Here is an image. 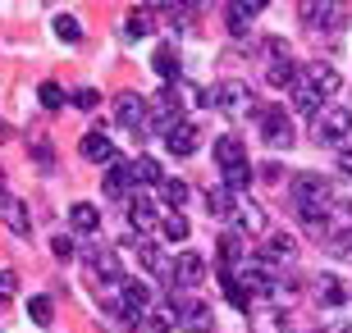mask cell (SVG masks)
<instances>
[{
  "label": "cell",
  "mask_w": 352,
  "mask_h": 333,
  "mask_svg": "<svg viewBox=\"0 0 352 333\" xmlns=\"http://www.w3.org/2000/svg\"><path fill=\"white\" fill-rule=\"evenodd\" d=\"M293 196H298V210L307 219V229L325 233L329 229V205H334V192H329V183L320 174H298L293 179Z\"/></svg>",
  "instance_id": "cell-1"
},
{
  "label": "cell",
  "mask_w": 352,
  "mask_h": 333,
  "mask_svg": "<svg viewBox=\"0 0 352 333\" xmlns=\"http://www.w3.org/2000/svg\"><path fill=\"white\" fill-rule=\"evenodd\" d=\"M183 124V115H179V96H174V87H160V96L151 101V115H146V128L142 133H151V137H170L174 128Z\"/></svg>",
  "instance_id": "cell-2"
},
{
  "label": "cell",
  "mask_w": 352,
  "mask_h": 333,
  "mask_svg": "<svg viewBox=\"0 0 352 333\" xmlns=\"http://www.w3.org/2000/svg\"><path fill=\"white\" fill-rule=\"evenodd\" d=\"M311 128H316V141L339 146V141L352 137V110H343V105H320V115L311 119Z\"/></svg>",
  "instance_id": "cell-3"
},
{
  "label": "cell",
  "mask_w": 352,
  "mask_h": 333,
  "mask_svg": "<svg viewBox=\"0 0 352 333\" xmlns=\"http://www.w3.org/2000/svg\"><path fill=\"white\" fill-rule=\"evenodd\" d=\"M210 105L224 110V115H252V110H256V105H252V87L248 82H234V78L210 87Z\"/></svg>",
  "instance_id": "cell-4"
},
{
  "label": "cell",
  "mask_w": 352,
  "mask_h": 333,
  "mask_svg": "<svg viewBox=\"0 0 352 333\" xmlns=\"http://www.w3.org/2000/svg\"><path fill=\"white\" fill-rule=\"evenodd\" d=\"M234 283H243L248 292H270V288H274L270 260H265V256H248V260H243V265L234 269Z\"/></svg>",
  "instance_id": "cell-5"
},
{
  "label": "cell",
  "mask_w": 352,
  "mask_h": 333,
  "mask_svg": "<svg viewBox=\"0 0 352 333\" xmlns=\"http://www.w3.org/2000/svg\"><path fill=\"white\" fill-rule=\"evenodd\" d=\"M261 137L270 141V146H279V151H288L293 146V119L279 110V105H270V110H261Z\"/></svg>",
  "instance_id": "cell-6"
},
{
  "label": "cell",
  "mask_w": 352,
  "mask_h": 333,
  "mask_svg": "<svg viewBox=\"0 0 352 333\" xmlns=\"http://www.w3.org/2000/svg\"><path fill=\"white\" fill-rule=\"evenodd\" d=\"M146 110H151V101H142L138 91H124L115 101V124L119 128H146Z\"/></svg>",
  "instance_id": "cell-7"
},
{
  "label": "cell",
  "mask_w": 352,
  "mask_h": 333,
  "mask_svg": "<svg viewBox=\"0 0 352 333\" xmlns=\"http://www.w3.org/2000/svg\"><path fill=\"white\" fill-rule=\"evenodd\" d=\"M307 82L316 87L320 101H329V96H339V91H343V73L334 65H325V60H320V65H307Z\"/></svg>",
  "instance_id": "cell-8"
},
{
  "label": "cell",
  "mask_w": 352,
  "mask_h": 333,
  "mask_svg": "<svg viewBox=\"0 0 352 333\" xmlns=\"http://www.w3.org/2000/svg\"><path fill=\"white\" fill-rule=\"evenodd\" d=\"M316 301L329 306V310H339V306H348V301H352V292L343 288L339 274H320V279H316Z\"/></svg>",
  "instance_id": "cell-9"
},
{
  "label": "cell",
  "mask_w": 352,
  "mask_h": 333,
  "mask_svg": "<svg viewBox=\"0 0 352 333\" xmlns=\"http://www.w3.org/2000/svg\"><path fill=\"white\" fill-rule=\"evenodd\" d=\"M87 265L96 269V274H101V279L110 283V288H115V283H124V269H119L115 246H91V251H87Z\"/></svg>",
  "instance_id": "cell-10"
},
{
  "label": "cell",
  "mask_w": 352,
  "mask_h": 333,
  "mask_svg": "<svg viewBox=\"0 0 352 333\" xmlns=\"http://www.w3.org/2000/svg\"><path fill=\"white\" fill-rule=\"evenodd\" d=\"M302 23L334 32V27H343V5H302Z\"/></svg>",
  "instance_id": "cell-11"
},
{
  "label": "cell",
  "mask_w": 352,
  "mask_h": 333,
  "mask_svg": "<svg viewBox=\"0 0 352 333\" xmlns=\"http://www.w3.org/2000/svg\"><path fill=\"white\" fill-rule=\"evenodd\" d=\"M174 283H179V288H197V283H201V274H206V260L197 256V251H183L179 260H174Z\"/></svg>",
  "instance_id": "cell-12"
},
{
  "label": "cell",
  "mask_w": 352,
  "mask_h": 333,
  "mask_svg": "<svg viewBox=\"0 0 352 333\" xmlns=\"http://www.w3.org/2000/svg\"><path fill=\"white\" fill-rule=\"evenodd\" d=\"M78 151H82V160H96V165H115V141L105 137V133H96V128L82 137Z\"/></svg>",
  "instance_id": "cell-13"
},
{
  "label": "cell",
  "mask_w": 352,
  "mask_h": 333,
  "mask_svg": "<svg viewBox=\"0 0 352 333\" xmlns=\"http://www.w3.org/2000/svg\"><path fill=\"white\" fill-rule=\"evenodd\" d=\"M105 196H124L133 187V160H115V165L105 169Z\"/></svg>",
  "instance_id": "cell-14"
},
{
  "label": "cell",
  "mask_w": 352,
  "mask_h": 333,
  "mask_svg": "<svg viewBox=\"0 0 352 333\" xmlns=\"http://www.w3.org/2000/svg\"><path fill=\"white\" fill-rule=\"evenodd\" d=\"M288 101H293V110H298V115H311V119L320 115V96H316V87L307 82V78H298V82H293Z\"/></svg>",
  "instance_id": "cell-15"
},
{
  "label": "cell",
  "mask_w": 352,
  "mask_h": 333,
  "mask_svg": "<svg viewBox=\"0 0 352 333\" xmlns=\"http://www.w3.org/2000/svg\"><path fill=\"white\" fill-rule=\"evenodd\" d=\"M0 219H5V224H10V233H19V238L32 229V219H28L23 201H14V196H5V192H0Z\"/></svg>",
  "instance_id": "cell-16"
},
{
  "label": "cell",
  "mask_w": 352,
  "mask_h": 333,
  "mask_svg": "<svg viewBox=\"0 0 352 333\" xmlns=\"http://www.w3.org/2000/svg\"><path fill=\"white\" fill-rule=\"evenodd\" d=\"M138 260H142V269H151V274H170L174 269V260H165V251H160L156 242H146V238H138Z\"/></svg>",
  "instance_id": "cell-17"
},
{
  "label": "cell",
  "mask_w": 352,
  "mask_h": 333,
  "mask_svg": "<svg viewBox=\"0 0 352 333\" xmlns=\"http://www.w3.org/2000/svg\"><path fill=\"white\" fill-rule=\"evenodd\" d=\"M69 224H74V233H96L101 229V210L91 201H78V205H69Z\"/></svg>",
  "instance_id": "cell-18"
},
{
  "label": "cell",
  "mask_w": 352,
  "mask_h": 333,
  "mask_svg": "<svg viewBox=\"0 0 352 333\" xmlns=\"http://www.w3.org/2000/svg\"><path fill=\"white\" fill-rule=\"evenodd\" d=\"M248 160V151H243V137H215V165L220 169H234Z\"/></svg>",
  "instance_id": "cell-19"
},
{
  "label": "cell",
  "mask_w": 352,
  "mask_h": 333,
  "mask_svg": "<svg viewBox=\"0 0 352 333\" xmlns=\"http://www.w3.org/2000/svg\"><path fill=\"white\" fill-rule=\"evenodd\" d=\"M265 260H293L298 256V238H293V233H270V242H265V251H261Z\"/></svg>",
  "instance_id": "cell-20"
},
{
  "label": "cell",
  "mask_w": 352,
  "mask_h": 333,
  "mask_svg": "<svg viewBox=\"0 0 352 333\" xmlns=\"http://www.w3.org/2000/svg\"><path fill=\"white\" fill-rule=\"evenodd\" d=\"M129 224H138V229H151L156 224V201L146 192H133V201H129Z\"/></svg>",
  "instance_id": "cell-21"
},
{
  "label": "cell",
  "mask_w": 352,
  "mask_h": 333,
  "mask_svg": "<svg viewBox=\"0 0 352 333\" xmlns=\"http://www.w3.org/2000/svg\"><path fill=\"white\" fill-rule=\"evenodd\" d=\"M265 205H256V201H238V229L243 233H265Z\"/></svg>",
  "instance_id": "cell-22"
},
{
  "label": "cell",
  "mask_w": 352,
  "mask_h": 333,
  "mask_svg": "<svg viewBox=\"0 0 352 333\" xmlns=\"http://www.w3.org/2000/svg\"><path fill=\"white\" fill-rule=\"evenodd\" d=\"M183 329H188V333H210V329H215V315H210L206 301H192V306L183 310Z\"/></svg>",
  "instance_id": "cell-23"
},
{
  "label": "cell",
  "mask_w": 352,
  "mask_h": 333,
  "mask_svg": "<svg viewBox=\"0 0 352 333\" xmlns=\"http://www.w3.org/2000/svg\"><path fill=\"white\" fill-rule=\"evenodd\" d=\"M197 137H201V133H197L192 124H179V128L165 137V146H170V155H192L197 151Z\"/></svg>",
  "instance_id": "cell-24"
},
{
  "label": "cell",
  "mask_w": 352,
  "mask_h": 333,
  "mask_svg": "<svg viewBox=\"0 0 352 333\" xmlns=\"http://www.w3.org/2000/svg\"><path fill=\"white\" fill-rule=\"evenodd\" d=\"M234 210H238V201H234V192H229V187H210V192H206V215L229 219Z\"/></svg>",
  "instance_id": "cell-25"
},
{
  "label": "cell",
  "mask_w": 352,
  "mask_h": 333,
  "mask_svg": "<svg viewBox=\"0 0 352 333\" xmlns=\"http://www.w3.org/2000/svg\"><path fill=\"white\" fill-rule=\"evenodd\" d=\"M151 69L165 78V87H170V82H179V55H174V46H160V51L151 55Z\"/></svg>",
  "instance_id": "cell-26"
},
{
  "label": "cell",
  "mask_w": 352,
  "mask_h": 333,
  "mask_svg": "<svg viewBox=\"0 0 352 333\" xmlns=\"http://www.w3.org/2000/svg\"><path fill=\"white\" fill-rule=\"evenodd\" d=\"M133 183H165V174H160V160H151V155H138L133 160Z\"/></svg>",
  "instance_id": "cell-27"
},
{
  "label": "cell",
  "mask_w": 352,
  "mask_h": 333,
  "mask_svg": "<svg viewBox=\"0 0 352 333\" xmlns=\"http://www.w3.org/2000/svg\"><path fill=\"white\" fill-rule=\"evenodd\" d=\"M151 324H156L160 333H170V329H179V324H183V310L174 306V301H170V306H156V310H151Z\"/></svg>",
  "instance_id": "cell-28"
},
{
  "label": "cell",
  "mask_w": 352,
  "mask_h": 333,
  "mask_svg": "<svg viewBox=\"0 0 352 333\" xmlns=\"http://www.w3.org/2000/svg\"><path fill=\"white\" fill-rule=\"evenodd\" d=\"M265 82H270V87H293V82H298V73H293V65H288V60H274V65L265 69Z\"/></svg>",
  "instance_id": "cell-29"
},
{
  "label": "cell",
  "mask_w": 352,
  "mask_h": 333,
  "mask_svg": "<svg viewBox=\"0 0 352 333\" xmlns=\"http://www.w3.org/2000/svg\"><path fill=\"white\" fill-rule=\"evenodd\" d=\"M146 32H151V19H146V10H133L129 19H124V37H129V41H142Z\"/></svg>",
  "instance_id": "cell-30"
},
{
  "label": "cell",
  "mask_w": 352,
  "mask_h": 333,
  "mask_svg": "<svg viewBox=\"0 0 352 333\" xmlns=\"http://www.w3.org/2000/svg\"><path fill=\"white\" fill-rule=\"evenodd\" d=\"M156 192H160V201L170 205V210H179V205L188 201V187H183L179 179H165V183H160V187H156Z\"/></svg>",
  "instance_id": "cell-31"
},
{
  "label": "cell",
  "mask_w": 352,
  "mask_h": 333,
  "mask_svg": "<svg viewBox=\"0 0 352 333\" xmlns=\"http://www.w3.org/2000/svg\"><path fill=\"white\" fill-rule=\"evenodd\" d=\"M252 179H256V174H252L248 160H243V165H234V169H224V187H229V192H243Z\"/></svg>",
  "instance_id": "cell-32"
},
{
  "label": "cell",
  "mask_w": 352,
  "mask_h": 333,
  "mask_svg": "<svg viewBox=\"0 0 352 333\" xmlns=\"http://www.w3.org/2000/svg\"><path fill=\"white\" fill-rule=\"evenodd\" d=\"M55 37L74 46V41H82V23L74 19V14H60V19H55Z\"/></svg>",
  "instance_id": "cell-33"
},
{
  "label": "cell",
  "mask_w": 352,
  "mask_h": 333,
  "mask_svg": "<svg viewBox=\"0 0 352 333\" xmlns=\"http://www.w3.org/2000/svg\"><path fill=\"white\" fill-rule=\"evenodd\" d=\"M160 233H165L170 242H183V238H188V219H183L179 210H170V215L160 219Z\"/></svg>",
  "instance_id": "cell-34"
},
{
  "label": "cell",
  "mask_w": 352,
  "mask_h": 333,
  "mask_svg": "<svg viewBox=\"0 0 352 333\" xmlns=\"http://www.w3.org/2000/svg\"><path fill=\"white\" fill-rule=\"evenodd\" d=\"M28 315H32V324H51V315H55L51 297H32V301H28Z\"/></svg>",
  "instance_id": "cell-35"
},
{
  "label": "cell",
  "mask_w": 352,
  "mask_h": 333,
  "mask_svg": "<svg viewBox=\"0 0 352 333\" xmlns=\"http://www.w3.org/2000/svg\"><path fill=\"white\" fill-rule=\"evenodd\" d=\"M37 101L46 105V110H60V105H65V91H60V82H41V87H37Z\"/></svg>",
  "instance_id": "cell-36"
},
{
  "label": "cell",
  "mask_w": 352,
  "mask_h": 333,
  "mask_svg": "<svg viewBox=\"0 0 352 333\" xmlns=\"http://www.w3.org/2000/svg\"><path fill=\"white\" fill-rule=\"evenodd\" d=\"M51 256L55 260H69V256H74V238H69V233H55V238H51Z\"/></svg>",
  "instance_id": "cell-37"
},
{
  "label": "cell",
  "mask_w": 352,
  "mask_h": 333,
  "mask_svg": "<svg viewBox=\"0 0 352 333\" xmlns=\"http://www.w3.org/2000/svg\"><path fill=\"white\" fill-rule=\"evenodd\" d=\"M252 333H288L284 329V315H261V320L252 324Z\"/></svg>",
  "instance_id": "cell-38"
},
{
  "label": "cell",
  "mask_w": 352,
  "mask_h": 333,
  "mask_svg": "<svg viewBox=\"0 0 352 333\" xmlns=\"http://www.w3.org/2000/svg\"><path fill=\"white\" fill-rule=\"evenodd\" d=\"M32 155H37V165H41V169H51V165H55L51 141H41V137H32Z\"/></svg>",
  "instance_id": "cell-39"
},
{
  "label": "cell",
  "mask_w": 352,
  "mask_h": 333,
  "mask_svg": "<svg viewBox=\"0 0 352 333\" xmlns=\"http://www.w3.org/2000/svg\"><path fill=\"white\" fill-rule=\"evenodd\" d=\"M96 101H101V96H96V87L74 91V105H78V110H96Z\"/></svg>",
  "instance_id": "cell-40"
},
{
  "label": "cell",
  "mask_w": 352,
  "mask_h": 333,
  "mask_svg": "<svg viewBox=\"0 0 352 333\" xmlns=\"http://www.w3.org/2000/svg\"><path fill=\"white\" fill-rule=\"evenodd\" d=\"M10 297H14V274L0 269V301H10Z\"/></svg>",
  "instance_id": "cell-41"
},
{
  "label": "cell",
  "mask_w": 352,
  "mask_h": 333,
  "mask_svg": "<svg viewBox=\"0 0 352 333\" xmlns=\"http://www.w3.org/2000/svg\"><path fill=\"white\" fill-rule=\"evenodd\" d=\"M256 174H261V179H270V183H279V174H284V169H279V160H265Z\"/></svg>",
  "instance_id": "cell-42"
},
{
  "label": "cell",
  "mask_w": 352,
  "mask_h": 333,
  "mask_svg": "<svg viewBox=\"0 0 352 333\" xmlns=\"http://www.w3.org/2000/svg\"><path fill=\"white\" fill-rule=\"evenodd\" d=\"M339 174H348V179H352V151H339Z\"/></svg>",
  "instance_id": "cell-43"
}]
</instances>
